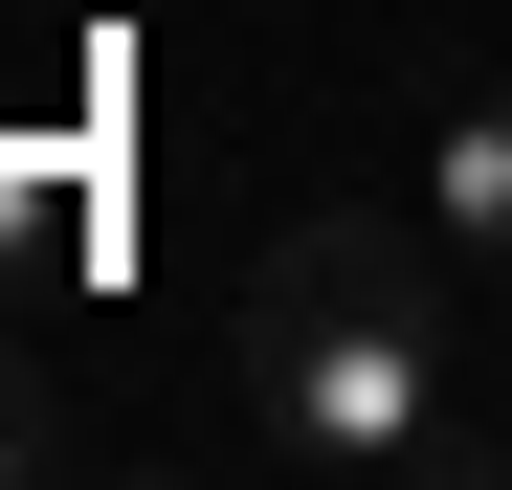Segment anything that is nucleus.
Listing matches in <instances>:
<instances>
[{
  "label": "nucleus",
  "mask_w": 512,
  "mask_h": 490,
  "mask_svg": "<svg viewBox=\"0 0 512 490\" xmlns=\"http://www.w3.org/2000/svg\"><path fill=\"white\" fill-rule=\"evenodd\" d=\"M223 379L290 468H468V245L423 201H312L245 268Z\"/></svg>",
  "instance_id": "nucleus-1"
},
{
  "label": "nucleus",
  "mask_w": 512,
  "mask_h": 490,
  "mask_svg": "<svg viewBox=\"0 0 512 490\" xmlns=\"http://www.w3.org/2000/svg\"><path fill=\"white\" fill-rule=\"evenodd\" d=\"M423 223L468 245V290H512V90H468L446 134H423Z\"/></svg>",
  "instance_id": "nucleus-2"
},
{
  "label": "nucleus",
  "mask_w": 512,
  "mask_h": 490,
  "mask_svg": "<svg viewBox=\"0 0 512 490\" xmlns=\"http://www.w3.org/2000/svg\"><path fill=\"white\" fill-rule=\"evenodd\" d=\"M45 468V401H23V357H0V490H23Z\"/></svg>",
  "instance_id": "nucleus-3"
}]
</instances>
